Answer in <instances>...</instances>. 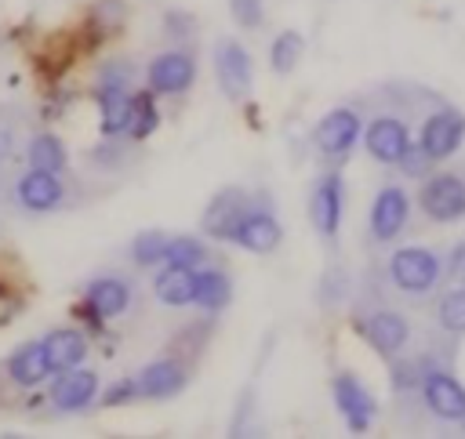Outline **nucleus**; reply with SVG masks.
<instances>
[{"label": "nucleus", "instance_id": "obj_33", "mask_svg": "<svg viewBox=\"0 0 465 439\" xmlns=\"http://www.w3.org/2000/svg\"><path fill=\"white\" fill-rule=\"evenodd\" d=\"M138 395V381L134 377H124V381H113L102 395H98V403L102 406H124V403H131Z\"/></svg>", "mask_w": 465, "mask_h": 439}, {"label": "nucleus", "instance_id": "obj_10", "mask_svg": "<svg viewBox=\"0 0 465 439\" xmlns=\"http://www.w3.org/2000/svg\"><path fill=\"white\" fill-rule=\"evenodd\" d=\"M341 203H345L341 174H338V171L320 174V181L312 185V200H309V214H312V225H316L320 236H327V239L338 236V225H341Z\"/></svg>", "mask_w": 465, "mask_h": 439}, {"label": "nucleus", "instance_id": "obj_25", "mask_svg": "<svg viewBox=\"0 0 465 439\" xmlns=\"http://www.w3.org/2000/svg\"><path fill=\"white\" fill-rule=\"evenodd\" d=\"M160 112H156V94L153 91H134V105H131V120H127V138L142 141L156 131Z\"/></svg>", "mask_w": 465, "mask_h": 439}, {"label": "nucleus", "instance_id": "obj_2", "mask_svg": "<svg viewBox=\"0 0 465 439\" xmlns=\"http://www.w3.org/2000/svg\"><path fill=\"white\" fill-rule=\"evenodd\" d=\"M418 203L425 210L429 221H458L465 218V178L454 171H440V174H425L421 189H418Z\"/></svg>", "mask_w": 465, "mask_h": 439}, {"label": "nucleus", "instance_id": "obj_9", "mask_svg": "<svg viewBox=\"0 0 465 439\" xmlns=\"http://www.w3.org/2000/svg\"><path fill=\"white\" fill-rule=\"evenodd\" d=\"M214 76H218V87L229 94V98H243L254 83V69H251V54L243 44L236 40H222L214 47Z\"/></svg>", "mask_w": 465, "mask_h": 439}, {"label": "nucleus", "instance_id": "obj_5", "mask_svg": "<svg viewBox=\"0 0 465 439\" xmlns=\"http://www.w3.org/2000/svg\"><path fill=\"white\" fill-rule=\"evenodd\" d=\"M153 94H185L196 80V58L189 51H163L145 69Z\"/></svg>", "mask_w": 465, "mask_h": 439}, {"label": "nucleus", "instance_id": "obj_18", "mask_svg": "<svg viewBox=\"0 0 465 439\" xmlns=\"http://www.w3.org/2000/svg\"><path fill=\"white\" fill-rule=\"evenodd\" d=\"M280 239H283L280 221L272 218V210H258V207H251V210L243 214L236 236H232V243L247 247L251 254H269V250L280 247Z\"/></svg>", "mask_w": 465, "mask_h": 439}, {"label": "nucleus", "instance_id": "obj_30", "mask_svg": "<svg viewBox=\"0 0 465 439\" xmlns=\"http://www.w3.org/2000/svg\"><path fill=\"white\" fill-rule=\"evenodd\" d=\"M87 25H91V33L94 36H113L120 25H124V4L120 0H98L94 7H91V15H87Z\"/></svg>", "mask_w": 465, "mask_h": 439}, {"label": "nucleus", "instance_id": "obj_8", "mask_svg": "<svg viewBox=\"0 0 465 439\" xmlns=\"http://www.w3.org/2000/svg\"><path fill=\"white\" fill-rule=\"evenodd\" d=\"M411 221V196L400 185H385L371 203V236L389 243L396 239Z\"/></svg>", "mask_w": 465, "mask_h": 439}, {"label": "nucleus", "instance_id": "obj_28", "mask_svg": "<svg viewBox=\"0 0 465 439\" xmlns=\"http://www.w3.org/2000/svg\"><path fill=\"white\" fill-rule=\"evenodd\" d=\"M298 62H302V33L287 29V33H280V36L272 40V47H269V65L287 76Z\"/></svg>", "mask_w": 465, "mask_h": 439}, {"label": "nucleus", "instance_id": "obj_15", "mask_svg": "<svg viewBox=\"0 0 465 439\" xmlns=\"http://www.w3.org/2000/svg\"><path fill=\"white\" fill-rule=\"evenodd\" d=\"M363 145L378 163H400V156L411 145V131L400 116H378L363 131Z\"/></svg>", "mask_w": 465, "mask_h": 439}, {"label": "nucleus", "instance_id": "obj_16", "mask_svg": "<svg viewBox=\"0 0 465 439\" xmlns=\"http://www.w3.org/2000/svg\"><path fill=\"white\" fill-rule=\"evenodd\" d=\"M4 374H7V381L18 385V388H36V385H44V377H51L47 359H44V341L36 337V341H22L18 348H11L7 359H4Z\"/></svg>", "mask_w": 465, "mask_h": 439}, {"label": "nucleus", "instance_id": "obj_26", "mask_svg": "<svg viewBox=\"0 0 465 439\" xmlns=\"http://www.w3.org/2000/svg\"><path fill=\"white\" fill-rule=\"evenodd\" d=\"M167 239H171V236L160 232V229H145V232H138V236L131 239V261L142 265V268L160 265L163 254H167Z\"/></svg>", "mask_w": 465, "mask_h": 439}, {"label": "nucleus", "instance_id": "obj_27", "mask_svg": "<svg viewBox=\"0 0 465 439\" xmlns=\"http://www.w3.org/2000/svg\"><path fill=\"white\" fill-rule=\"evenodd\" d=\"M207 261V247L196 236H171L167 239V254L163 265H178V268H200Z\"/></svg>", "mask_w": 465, "mask_h": 439}, {"label": "nucleus", "instance_id": "obj_31", "mask_svg": "<svg viewBox=\"0 0 465 439\" xmlns=\"http://www.w3.org/2000/svg\"><path fill=\"white\" fill-rule=\"evenodd\" d=\"M131 76H134L131 62L113 58V62H105V65L98 69V91H105V87H127V83H131Z\"/></svg>", "mask_w": 465, "mask_h": 439}, {"label": "nucleus", "instance_id": "obj_3", "mask_svg": "<svg viewBox=\"0 0 465 439\" xmlns=\"http://www.w3.org/2000/svg\"><path fill=\"white\" fill-rule=\"evenodd\" d=\"M363 134V127H360V116H356V109H349V105H338V109H331L320 123H316V131H312V141H316V149L327 156V160H345L349 152H352V145H356V138Z\"/></svg>", "mask_w": 465, "mask_h": 439}, {"label": "nucleus", "instance_id": "obj_11", "mask_svg": "<svg viewBox=\"0 0 465 439\" xmlns=\"http://www.w3.org/2000/svg\"><path fill=\"white\" fill-rule=\"evenodd\" d=\"M461 141H465V112H458V109H436L425 120L418 145L432 160H447V156H454L461 149Z\"/></svg>", "mask_w": 465, "mask_h": 439}, {"label": "nucleus", "instance_id": "obj_20", "mask_svg": "<svg viewBox=\"0 0 465 439\" xmlns=\"http://www.w3.org/2000/svg\"><path fill=\"white\" fill-rule=\"evenodd\" d=\"M138 381V395L145 399H171L185 388V366L178 359H156L149 366H142Z\"/></svg>", "mask_w": 465, "mask_h": 439}, {"label": "nucleus", "instance_id": "obj_23", "mask_svg": "<svg viewBox=\"0 0 465 439\" xmlns=\"http://www.w3.org/2000/svg\"><path fill=\"white\" fill-rule=\"evenodd\" d=\"M232 298V283L222 268H196V298L193 305H200L203 312H222Z\"/></svg>", "mask_w": 465, "mask_h": 439}, {"label": "nucleus", "instance_id": "obj_4", "mask_svg": "<svg viewBox=\"0 0 465 439\" xmlns=\"http://www.w3.org/2000/svg\"><path fill=\"white\" fill-rule=\"evenodd\" d=\"M98 399V374L87 366H69L62 374H54V385L47 392V403L58 414H80Z\"/></svg>", "mask_w": 465, "mask_h": 439}, {"label": "nucleus", "instance_id": "obj_38", "mask_svg": "<svg viewBox=\"0 0 465 439\" xmlns=\"http://www.w3.org/2000/svg\"><path fill=\"white\" fill-rule=\"evenodd\" d=\"M11 145H15V138H11V131L0 123V160H7V156H11Z\"/></svg>", "mask_w": 465, "mask_h": 439}, {"label": "nucleus", "instance_id": "obj_24", "mask_svg": "<svg viewBox=\"0 0 465 439\" xmlns=\"http://www.w3.org/2000/svg\"><path fill=\"white\" fill-rule=\"evenodd\" d=\"M25 160H29V167H40V171H54V174H62V171H65V163H69V152H65V141H62L58 134L40 131V134H33V141L25 145Z\"/></svg>", "mask_w": 465, "mask_h": 439}, {"label": "nucleus", "instance_id": "obj_7", "mask_svg": "<svg viewBox=\"0 0 465 439\" xmlns=\"http://www.w3.org/2000/svg\"><path fill=\"white\" fill-rule=\"evenodd\" d=\"M247 210H251V196L243 189H222V192H214V200L203 210V232L211 239L232 243V236H236V229H240Z\"/></svg>", "mask_w": 465, "mask_h": 439}, {"label": "nucleus", "instance_id": "obj_13", "mask_svg": "<svg viewBox=\"0 0 465 439\" xmlns=\"http://www.w3.org/2000/svg\"><path fill=\"white\" fill-rule=\"evenodd\" d=\"M15 200H18L25 210H33V214H47V210L62 207L65 185H62V178H58L54 171L29 167V171L18 178V185H15Z\"/></svg>", "mask_w": 465, "mask_h": 439}, {"label": "nucleus", "instance_id": "obj_22", "mask_svg": "<svg viewBox=\"0 0 465 439\" xmlns=\"http://www.w3.org/2000/svg\"><path fill=\"white\" fill-rule=\"evenodd\" d=\"M153 290L163 305L171 308H182V305H193L196 298V268H178V265H163V272H156L153 279Z\"/></svg>", "mask_w": 465, "mask_h": 439}, {"label": "nucleus", "instance_id": "obj_14", "mask_svg": "<svg viewBox=\"0 0 465 439\" xmlns=\"http://www.w3.org/2000/svg\"><path fill=\"white\" fill-rule=\"evenodd\" d=\"M421 399L436 417H447V421H461L465 417V385L458 377H450L447 370H425Z\"/></svg>", "mask_w": 465, "mask_h": 439}, {"label": "nucleus", "instance_id": "obj_1", "mask_svg": "<svg viewBox=\"0 0 465 439\" xmlns=\"http://www.w3.org/2000/svg\"><path fill=\"white\" fill-rule=\"evenodd\" d=\"M443 276V261L429 247H400L389 258V279L403 294H429Z\"/></svg>", "mask_w": 465, "mask_h": 439}, {"label": "nucleus", "instance_id": "obj_35", "mask_svg": "<svg viewBox=\"0 0 465 439\" xmlns=\"http://www.w3.org/2000/svg\"><path fill=\"white\" fill-rule=\"evenodd\" d=\"M18 308H22V298L11 294L7 287H0V327H7V323L18 316Z\"/></svg>", "mask_w": 465, "mask_h": 439}, {"label": "nucleus", "instance_id": "obj_36", "mask_svg": "<svg viewBox=\"0 0 465 439\" xmlns=\"http://www.w3.org/2000/svg\"><path fill=\"white\" fill-rule=\"evenodd\" d=\"M447 272H450L454 283H465V239L450 250V258H447Z\"/></svg>", "mask_w": 465, "mask_h": 439}, {"label": "nucleus", "instance_id": "obj_19", "mask_svg": "<svg viewBox=\"0 0 465 439\" xmlns=\"http://www.w3.org/2000/svg\"><path fill=\"white\" fill-rule=\"evenodd\" d=\"M84 305L94 308L102 319H116V316H124L127 305H131V287H127V279H120V276H98V279L87 283Z\"/></svg>", "mask_w": 465, "mask_h": 439}, {"label": "nucleus", "instance_id": "obj_32", "mask_svg": "<svg viewBox=\"0 0 465 439\" xmlns=\"http://www.w3.org/2000/svg\"><path fill=\"white\" fill-rule=\"evenodd\" d=\"M432 163H436V160H432V156H429L421 145H407V152L400 156V163H396V167H400L407 178H425Z\"/></svg>", "mask_w": 465, "mask_h": 439}, {"label": "nucleus", "instance_id": "obj_37", "mask_svg": "<svg viewBox=\"0 0 465 439\" xmlns=\"http://www.w3.org/2000/svg\"><path fill=\"white\" fill-rule=\"evenodd\" d=\"M185 18H189V15H174V11H171L167 22H163V29H167V33H193V22H185Z\"/></svg>", "mask_w": 465, "mask_h": 439}, {"label": "nucleus", "instance_id": "obj_12", "mask_svg": "<svg viewBox=\"0 0 465 439\" xmlns=\"http://www.w3.org/2000/svg\"><path fill=\"white\" fill-rule=\"evenodd\" d=\"M360 334L367 337V345H371L378 356L392 359L396 352L407 348L411 327H407V319H403L400 312H392V308H378V312H371V316L360 319Z\"/></svg>", "mask_w": 465, "mask_h": 439}, {"label": "nucleus", "instance_id": "obj_34", "mask_svg": "<svg viewBox=\"0 0 465 439\" xmlns=\"http://www.w3.org/2000/svg\"><path fill=\"white\" fill-rule=\"evenodd\" d=\"M229 11L240 29H258L262 25V0H229Z\"/></svg>", "mask_w": 465, "mask_h": 439}, {"label": "nucleus", "instance_id": "obj_21", "mask_svg": "<svg viewBox=\"0 0 465 439\" xmlns=\"http://www.w3.org/2000/svg\"><path fill=\"white\" fill-rule=\"evenodd\" d=\"M131 105H134V94L127 87H105V91H98V127H102L105 138L127 134Z\"/></svg>", "mask_w": 465, "mask_h": 439}, {"label": "nucleus", "instance_id": "obj_29", "mask_svg": "<svg viewBox=\"0 0 465 439\" xmlns=\"http://www.w3.org/2000/svg\"><path fill=\"white\" fill-rule=\"evenodd\" d=\"M436 319L443 330L450 334H465V283H458L454 290H447L436 305Z\"/></svg>", "mask_w": 465, "mask_h": 439}, {"label": "nucleus", "instance_id": "obj_17", "mask_svg": "<svg viewBox=\"0 0 465 439\" xmlns=\"http://www.w3.org/2000/svg\"><path fill=\"white\" fill-rule=\"evenodd\" d=\"M40 341H44V359H47L51 374H62V370L80 366L87 359V337L76 327H58V330L44 334Z\"/></svg>", "mask_w": 465, "mask_h": 439}, {"label": "nucleus", "instance_id": "obj_6", "mask_svg": "<svg viewBox=\"0 0 465 439\" xmlns=\"http://www.w3.org/2000/svg\"><path fill=\"white\" fill-rule=\"evenodd\" d=\"M331 392H334V406L341 414V421L352 428V432H367L371 421H374V395L367 392V385L356 377V374H338L331 381Z\"/></svg>", "mask_w": 465, "mask_h": 439}]
</instances>
